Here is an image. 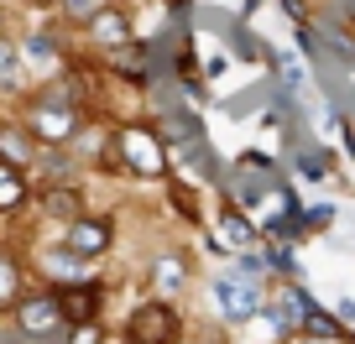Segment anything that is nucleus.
Instances as JSON below:
<instances>
[{
  "mask_svg": "<svg viewBox=\"0 0 355 344\" xmlns=\"http://www.w3.org/2000/svg\"><path fill=\"white\" fill-rule=\"evenodd\" d=\"M26 131H32L37 146H68L73 131H78V115L68 110L63 100H58V105H37V110L26 115Z\"/></svg>",
  "mask_w": 355,
  "mask_h": 344,
  "instance_id": "6e6552de",
  "label": "nucleus"
},
{
  "mask_svg": "<svg viewBox=\"0 0 355 344\" xmlns=\"http://www.w3.org/2000/svg\"><path fill=\"white\" fill-rule=\"evenodd\" d=\"M105 0H58V11H63V21H73V26H84L89 16L100 11Z\"/></svg>",
  "mask_w": 355,
  "mask_h": 344,
  "instance_id": "dca6fc26",
  "label": "nucleus"
},
{
  "mask_svg": "<svg viewBox=\"0 0 355 344\" xmlns=\"http://www.w3.org/2000/svg\"><path fill=\"white\" fill-rule=\"evenodd\" d=\"M21 84V47L0 42V89H16Z\"/></svg>",
  "mask_w": 355,
  "mask_h": 344,
  "instance_id": "2eb2a0df",
  "label": "nucleus"
},
{
  "mask_svg": "<svg viewBox=\"0 0 355 344\" xmlns=\"http://www.w3.org/2000/svg\"><path fill=\"white\" fill-rule=\"evenodd\" d=\"M282 11H288L293 21H298V16H303V0H282Z\"/></svg>",
  "mask_w": 355,
  "mask_h": 344,
  "instance_id": "412c9836",
  "label": "nucleus"
},
{
  "mask_svg": "<svg viewBox=\"0 0 355 344\" xmlns=\"http://www.w3.org/2000/svg\"><path fill=\"white\" fill-rule=\"evenodd\" d=\"M26 57H32V63H58V42H47V37H32V42H26Z\"/></svg>",
  "mask_w": 355,
  "mask_h": 344,
  "instance_id": "a211bd4d",
  "label": "nucleus"
},
{
  "mask_svg": "<svg viewBox=\"0 0 355 344\" xmlns=\"http://www.w3.org/2000/svg\"><path fill=\"white\" fill-rule=\"evenodd\" d=\"M84 32H89V42H94V47H105V53H121V47H131L136 26H131V11H125L121 0H110V6H100V11L84 21Z\"/></svg>",
  "mask_w": 355,
  "mask_h": 344,
  "instance_id": "423d86ee",
  "label": "nucleus"
},
{
  "mask_svg": "<svg viewBox=\"0 0 355 344\" xmlns=\"http://www.w3.org/2000/svg\"><path fill=\"white\" fill-rule=\"evenodd\" d=\"M0 32H6V6H0Z\"/></svg>",
  "mask_w": 355,
  "mask_h": 344,
  "instance_id": "b1692460",
  "label": "nucleus"
},
{
  "mask_svg": "<svg viewBox=\"0 0 355 344\" xmlns=\"http://www.w3.org/2000/svg\"><path fill=\"white\" fill-rule=\"evenodd\" d=\"M183 339V313L173 298H146L125 313V344H178Z\"/></svg>",
  "mask_w": 355,
  "mask_h": 344,
  "instance_id": "f03ea898",
  "label": "nucleus"
},
{
  "mask_svg": "<svg viewBox=\"0 0 355 344\" xmlns=\"http://www.w3.org/2000/svg\"><path fill=\"white\" fill-rule=\"evenodd\" d=\"M37 156V141L26 125H0V162H11V167H32Z\"/></svg>",
  "mask_w": 355,
  "mask_h": 344,
  "instance_id": "9d476101",
  "label": "nucleus"
},
{
  "mask_svg": "<svg viewBox=\"0 0 355 344\" xmlns=\"http://www.w3.org/2000/svg\"><path fill=\"white\" fill-rule=\"evenodd\" d=\"M266 344H282V339H266Z\"/></svg>",
  "mask_w": 355,
  "mask_h": 344,
  "instance_id": "393cba45",
  "label": "nucleus"
},
{
  "mask_svg": "<svg viewBox=\"0 0 355 344\" xmlns=\"http://www.w3.org/2000/svg\"><path fill=\"white\" fill-rule=\"evenodd\" d=\"M21 6H37V11H42V6H58V0H21Z\"/></svg>",
  "mask_w": 355,
  "mask_h": 344,
  "instance_id": "4be33fe9",
  "label": "nucleus"
},
{
  "mask_svg": "<svg viewBox=\"0 0 355 344\" xmlns=\"http://www.w3.org/2000/svg\"><path fill=\"white\" fill-rule=\"evenodd\" d=\"M115 156L125 172L136 178H167V141L157 136V125H121L115 131Z\"/></svg>",
  "mask_w": 355,
  "mask_h": 344,
  "instance_id": "f257e3e1",
  "label": "nucleus"
},
{
  "mask_svg": "<svg viewBox=\"0 0 355 344\" xmlns=\"http://www.w3.org/2000/svg\"><path fill=\"white\" fill-rule=\"evenodd\" d=\"M21 266H16V255H6L0 251V308H16L21 302Z\"/></svg>",
  "mask_w": 355,
  "mask_h": 344,
  "instance_id": "4468645a",
  "label": "nucleus"
},
{
  "mask_svg": "<svg viewBox=\"0 0 355 344\" xmlns=\"http://www.w3.org/2000/svg\"><path fill=\"white\" fill-rule=\"evenodd\" d=\"M152 277H157V298H178V292L189 287V261L183 255H157Z\"/></svg>",
  "mask_w": 355,
  "mask_h": 344,
  "instance_id": "f8f14e48",
  "label": "nucleus"
},
{
  "mask_svg": "<svg viewBox=\"0 0 355 344\" xmlns=\"http://www.w3.org/2000/svg\"><path fill=\"white\" fill-rule=\"evenodd\" d=\"M178 344H189V339H178Z\"/></svg>",
  "mask_w": 355,
  "mask_h": 344,
  "instance_id": "a878e982",
  "label": "nucleus"
},
{
  "mask_svg": "<svg viewBox=\"0 0 355 344\" xmlns=\"http://www.w3.org/2000/svg\"><path fill=\"white\" fill-rule=\"evenodd\" d=\"M251 240H256L251 219H245L241 209H225V214H220V230H214V251H220V255H230V251H245Z\"/></svg>",
  "mask_w": 355,
  "mask_h": 344,
  "instance_id": "1a4fd4ad",
  "label": "nucleus"
},
{
  "mask_svg": "<svg viewBox=\"0 0 355 344\" xmlns=\"http://www.w3.org/2000/svg\"><path fill=\"white\" fill-rule=\"evenodd\" d=\"M32 199V183H26V167L0 162V214H16L21 203Z\"/></svg>",
  "mask_w": 355,
  "mask_h": 344,
  "instance_id": "9b49d317",
  "label": "nucleus"
},
{
  "mask_svg": "<svg viewBox=\"0 0 355 344\" xmlns=\"http://www.w3.org/2000/svg\"><path fill=\"white\" fill-rule=\"evenodd\" d=\"M209 292H214V313H220L225 323H251L256 313L266 308L261 287L245 282V277H235V271H220V277L209 282Z\"/></svg>",
  "mask_w": 355,
  "mask_h": 344,
  "instance_id": "7ed1b4c3",
  "label": "nucleus"
},
{
  "mask_svg": "<svg viewBox=\"0 0 355 344\" xmlns=\"http://www.w3.org/2000/svg\"><path fill=\"white\" fill-rule=\"evenodd\" d=\"M63 344H105V323L100 318H94V323H73Z\"/></svg>",
  "mask_w": 355,
  "mask_h": 344,
  "instance_id": "f3484780",
  "label": "nucleus"
},
{
  "mask_svg": "<svg viewBox=\"0 0 355 344\" xmlns=\"http://www.w3.org/2000/svg\"><path fill=\"white\" fill-rule=\"evenodd\" d=\"M42 209H47V219H63V224H73L78 214H89L78 188H47L42 193Z\"/></svg>",
  "mask_w": 355,
  "mask_h": 344,
  "instance_id": "ddd939ff",
  "label": "nucleus"
},
{
  "mask_svg": "<svg viewBox=\"0 0 355 344\" xmlns=\"http://www.w3.org/2000/svg\"><path fill=\"white\" fill-rule=\"evenodd\" d=\"M334 318H345V323H355V302H350V298H340V302H334Z\"/></svg>",
  "mask_w": 355,
  "mask_h": 344,
  "instance_id": "aec40b11",
  "label": "nucleus"
},
{
  "mask_svg": "<svg viewBox=\"0 0 355 344\" xmlns=\"http://www.w3.org/2000/svg\"><path fill=\"white\" fill-rule=\"evenodd\" d=\"M11 318H16V329H21L26 339H42V334L63 329V313H58L53 287H47V292H21V302L11 308Z\"/></svg>",
  "mask_w": 355,
  "mask_h": 344,
  "instance_id": "0eeeda50",
  "label": "nucleus"
},
{
  "mask_svg": "<svg viewBox=\"0 0 355 344\" xmlns=\"http://www.w3.org/2000/svg\"><path fill=\"white\" fill-rule=\"evenodd\" d=\"M63 245H68L73 255H84V261H100V255H110V245H115L110 214H78V219L68 224Z\"/></svg>",
  "mask_w": 355,
  "mask_h": 344,
  "instance_id": "39448f33",
  "label": "nucleus"
},
{
  "mask_svg": "<svg viewBox=\"0 0 355 344\" xmlns=\"http://www.w3.org/2000/svg\"><path fill=\"white\" fill-rule=\"evenodd\" d=\"M303 344H334V339H303Z\"/></svg>",
  "mask_w": 355,
  "mask_h": 344,
  "instance_id": "5701e85b",
  "label": "nucleus"
},
{
  "mask_svg": "<svg viewBox=\"0 0 355 344\" xmlns=\"http://www.w3.org/2000/svg\"><path fill=\"white\" fill-rule=\"evenodd\" d=\"M298 172H303V178H324V156H319V152L298 156Z\"/></svg>",
  "mask_w": 355,
  "mask_h": 344,
  "instance_id": "6ab92c4d",
  "label": "nucleus"
},
{
  "mask_svg": "<svg viewBox=\"0 0 355 344\" xmlns=\"http://www.w3.org/2000/svg\"><path fill=\"white\" fill-rule=\"evenodd\" d=\"M53 298H58V313H63L68 329H73V323H94V318H100V308H105V282H89V277L58 282Z\"/></svg>",
  "mask_w": 355,
  "mask_h": 344,
  "instance_id": "20e7f679",
  "label": "nucleus"
}]
</instances>
